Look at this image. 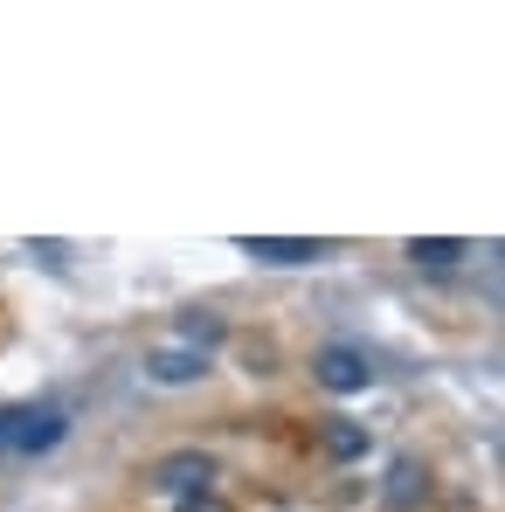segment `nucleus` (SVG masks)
Here are the masks:
<instances>
[{
    "instance_id": "f257e3e1",
    "label": "nucleus",
    "mask_w": 505,
    "mask_h": 512,
    "mask_svg": "<svg viewBox=\"0 0 505 512\" xmlns=\"http://www.w3.org/2000/svg\"><path fill=\"white\" fill-rule=\"evenodd\" d=\"M70 416L63 409H0V450H21V457H42L63 443Z\"/></svg>"
},
{
    "instance_id": "f03ea898",
    "label": "nucleus",
    "mask_w": 505,
    "mask_h": 512,
    "mask_svg": "<svg viewBox=\"0 0 505 512\" xmlns=\"http://www.w3.org/2000/svg\"><path fill=\"white\" fill-rule=\"evenodd\" d=\"M153 492H167V499H194V492H208L215 485V457L208 450H173L153 464V478H146Z\"/></svg>"
},
{
    "instance_id": "7ed1b4c3",
    "label": "nucleus",
    "mask_w": 505,
    "mask_h": 512,
    "mask_svg": "<svg viewBox=\"0 0 505 512\" xmlns=\"http://www.w3.org/2000/svg\"><path fill=\"white\" fill-rule=\"evenodd\" d=\"M312 374H319V388H333V395H360V388L374 381V367H367L360 346H326V353L312 360Z\"/></svg>"
},
{
    "instance_id": "20e7f679",
    "label": "nucleus",
    "mask_w": 505,
    "mask_h": 512,
    "mask_svg": "<svg viewBox=\"0 0 505 512\" xmlns=\"http://www.w3.org/2000/svg\"><path fill=\"white\" fill-rule=\"evenodd\" d=\"M243 256H256V263H319L326 243L319 236H243Z\"/></svg>"
},
{
    "instance_id": "39448f33",
    "label": "nucleus",
    "mask_w": 505,
    "mask_h": 512,
    "mask_svg": "<svg viewBox=\"0 0 505 512\" xmlns=\"http://www.w3.org/2000/svg\"><path fill=\"white\" fill-rule=\"evenodd\" d=\"M146 374H153V381H167V388L201 381V374H208V353H194V346H160V353H146Z\"/></svg>"
},
{
    "instance_id": "423d86ee",
    "label": "nucleus",
    "mask_w": 505,
    "mask_h": 512,
    "mask_svg": "<svg viewBox=\"0 0 505 512\" xmlns=\"http://www.w3.org/2000/svg\"><path fill=\"white\" fill-rule=\"evenodd\" d=\"M381 499H388L395 512H416L422 499H429V478H422L416 457H395V464H388V485H381Z\"/></svg>"
},
{
    "instance_id": "0eeeda50",
    "label": "nucleus",
    "mask_w": 505,
    "mask_h": 512,
    "mask_svg": "<svg viewBox=\"0 0 505 512\" xmlns=\"http://www.w3.org/2000/svg\"><path fill=\"white\" fill-rule=\"evenodd\" d=\"M319 443H326V457H339V464H353V457H367V423H346V416H333Z\"/></svg>"
},
{
    "instance_id": "6e6552de",
    "label": "nucleus",
    "mask_w": 505,
    "mask_h": 512,
    "mask_svg": "<svg viewBox=\"0 0 505 512\" xmlns=\"http://www.w3.org/2000/svg\"><path fill=\"white\" fill-rule=\"evenodd\" d=\"M457 256H471L464 243H450V236H429V243H409V263H429V270H443V263H457Z\"/></svg>"
},
{
    "instance_id": "1a4fd4ad",
    "label": "nucleus",
    "mask_w": 505,
    "mask_h": 512,
    "mask_svg": "<svg viewBox=\"0 0 505 512\" xmlns=\"http://www.w3.org/2000/svg\"><path fill=\"white\" fill-rule=\"evenodd\" d=\"M173 512H229L215 492H194V499H173Z\"/></svg>"
}]
</instances>
